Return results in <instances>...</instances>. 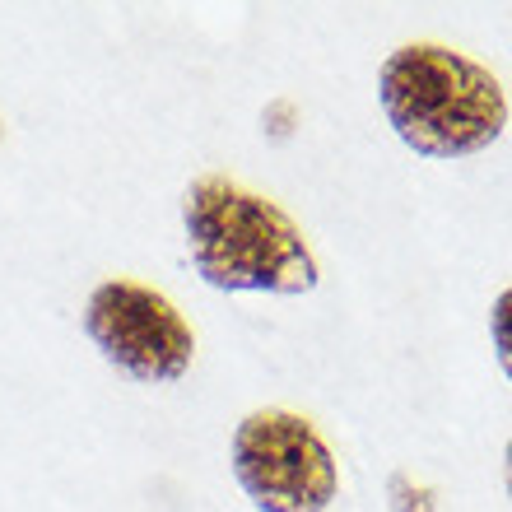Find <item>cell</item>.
Instances as JSON below:
<instances>
[{"instance_id": "1", "label": "cell", "mask_w": 512, "mask_h": 512, "mask_svg": "<svg viewBox=\"0 0 512 512\" xmlns=\"http://www.w3.org/2000/svg\"><path fill=\"white\" fill-rule=\"evenodd\" d=\"M182 229L191 266L224 294H312L322 266L308 238L275 201L205 173L182 191Z\"/></svg>"}, {"instance_id": "2", "label": "cell", "mask_w": 512, "mask_h": 512, "mask_svg": "<svg viewBox=\"0 0 512 512\" xmlns=\"http://www.w3.org/2000/svg\"><path fill=\"white\" fill-rule=\"evenodd\" d=\"M378 103L405 149L466 159L508 131V94L494 70L443 42H405L378 70Z\"/></svg>"}, {"instance_id": "3", "label": "cell", "mask_w": 512, "mask_h": 512, "mask_svg": "<svg viewBox=\"0 0 512 512\" xmlns=\"http://www.w3.org/2000/svg\"><path fill=\"white\" fill-rule=\"evenodd\" d=\"M229 466L256 512H326L340 494L331 447L294 410H252L233 429Z\"/></svg>"}, {"instance_id": "4", "label": "cell", "mask_w": 512, "mask_h": 512, "mask_svg": "<svg viewBox=\"0 0 512 512\" xmlns=\"http://www.w3.org/2000/svg\"><path fill=\"white\" fill-rule=\"evenodd\" d=\"M84 336L135 382H177L196 359V331L173 298L135 280H103L84 298Z\"/></svg>"}, {"instance_id": "5", "label": "cell", "mask_w": 512, "mask_h": 512, "mask_svg": "<svg viewBox=\"0 0 512 512\" xmlns=\"http://www.w3.org/2000/svg\"><path fill=\"white\" fill-rule=\"evenodd\" d=\"M489 345H494V359H499L503 378L512 382V284L489 308Z\"/></svg>"}, {"instance_id": "6", "label": "cell", "mask_w": 512, "mask_h": 512, "mask_svg": "<svg viewBox=\"0 0 512 512\" xmlns=\"http://www.w3.org/2000/svg\"><path fill=\"white\" fill-rule=\"evenodd\" d=\"M503 480H508V499H512V438L503 447Z\"/></svg>"}]
</instances>
